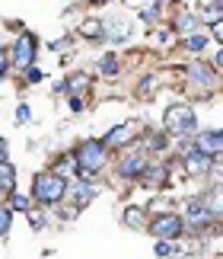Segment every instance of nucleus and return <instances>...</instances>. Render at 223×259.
Wrapping results in <instances>:
<instances>
[{
	"label": "nucleus",
	"mask_w": 223,
	"mask_h": 259,
	"mask_svg": "<svg viewBox=\"0 0 223 259\" xmlns=\"http://www.w3.org/2000/svg\"><path fill=\"white\" fill-rule=\"evenodd\" d=\"M163 125H166V132H169V135H176V138H188V135H195V128H198L195 109H188L185 103L169 106V109H166V115H163Z\"/></svg>",
	"instance_id": "nucleus-1"
},
{
	"label": "nucleus",
	"mask_w": 223,
	"mask_h": 259,
	"mask_svg": "<svg viewBox=\"0 0 223 259\" xmlns=\"http://www.w3.org/2000/svg\"><path fill=\"white\" fill-rule=\"evenodd\" d=\"M32 195L38 205H58L61 198L67 195V183L61 179L58 173H38L35 176V186H32Z\"/></svg>",
	"instance_id": "nucleus-2"
},
{
	"label": "nucleus",
	"mask_w": 223,
	"mask_h": 259,
	"mask_svg": "<svg viewBox=\"0 0 223 259\" xmlns=\"http://www.w3.org/2000/svg\"><path fill=\"white\" fill-rule=\"evenodd\" d=\"M105 166V144L96 141V138H86V141H80L77 147V170L89 176V173H99Z\"/></svg>",
	"instance_id": "nucleus-3"
},
{
	"label": "nucleus",
	"mask_w": 223,
	"mask_h": 259,
	"mask_svg": "<svg viewBox=\"0 0 223 259\" xmlns=\"http://www.w3.org/2000/svg\"><path fill=\"white\" fill-rule=\"evenodd\" d=\"M35 48H38V38L32 35V32H23L16 38V45H13V55H10V61H13L19 71L23 67H32V61H35Z\"/></svg>",
	"instance_id": "nucleus-4"
},
{
	"label": "nucleus",
	"mask_w": 223,
	"mask_h": 259,
	"mask_svg": "<svg viewBox=\"0 0 223 259\" xmlns=\"http://www.w3.org/2000/svg\"><path fill=\"white\" fill-rule=\"evenodd\" d=\"M182 227H185V221L179 214H156L150 221V234L159 240H176V237H182Z\"/></svg>",
	"instance_id": "nucleus-5"
},
{
	"label": "nucleus",
	"mask_w": 223,
	"mask_h": 259,
	"mask_svg": "<svg viewBox=\"0 0 223 259\" xmlns=\"http://www.w3.org/2000/svg\"><path fill=\"white\" fill-rule=\"evenodd\" d=\"M195 147L201 154H207V157H220V151H223V135L217 132H204V135H198L195 138Z\"/></svg>",
	"instance_id": "nucleus-6"
},
{
	"label": "nucleus",
	"mask_w": 223,
	"mask_h": 259,
	"mask_svg": "<svg viewBox=\"0 0 223 259\" xmlns=\"http://www.w3.org/2000/svg\"><path fill=\"white\" fill-rule=\"evenodd\" d=\"M214 160H220V157H207V154H201L198 147H195V151H188V157H185V170L191 176H204Z\"/></svg>",
	"instance_id": "nucleus-7"
},
{
	"label": "nucleus",
	"mask_w": 223,
	"mask_h": 259,
	"mask_svg": "<svg viewBox=\"0 0 223 259\" xmlns=\"http://www.w3.org/2000/svg\"><path fill=\"white\" fill-rule=\"evenodd\" d=\"M188 83H195V87H214V83H217V74L210 71L207 64L195 61V64L188 67Z\"/></svg>",
	"instance_id": "nucleus-8"
},
{
	"label": "nucleus",
	"mask_w": 223,
	"mask_h": 259,
	"mask_svg": "<svg viewBox=\"0 0 223 259\" xmlns=\"http://www.w3.org/2000/svg\"><path fill=\"white\" fill-rule=\"evenodd\" d=\"M144 170H147V157H140V154L125 157V160H121V166H118V173L125 176V179H137V176H144Z\"/></svg>",
	"instance_id": "nucleus-9"
},
{
	"label": "nucleus",
	"mask_w": 223,
	"mask_h": 259,
	"mask_svg": "<svg viewBox=\"0 0 223 259\" xmlns=\"http://www.w3.org/2000/svg\"><path fill=\"white\" fill-rule=\"evenodd\" d=\"M185 218H188V224H191V227H198V231H201V227L210 221V211H207V205H204V202H191Z\"/></svg>",
	"instance_id": "nucleus-10"
},
{
	"label": "nucleus",
	"mask_w": 223,
	"mask_h": 259,
	"mask_svg": "<svg viewBox=\"0 0 223 259\" xmlns=\"http://www.w3.org/2000/svg\"><path fill=\"white\" fill-rule=\"evenodd\" d=\"M131 132H134V125H115L112 132L105 135V147H121V144H128L131 141Z\"/></svg>",
	"instance_id": "nucleus-11"
},
{
	"label": "nucleus",
	"mask_w": 223,
	"mask_h": 259,
	"mask_svg": "<svg viewBox=\"0 0 223 259\" xmlns=\"http://www.w3.org/2000/svg\"><path fill=\"white\" fill-rule=\"evenodd\" d=\"M0 192L10 195V192H16V170H13V163H0Z\"/></svg>",
	"instance_id": "nucleus-12"
},
{
	"label": "nucleus",
	"mask_w": 223,
	"mask_h": 259,
	"mask_svg": "<svg viewBox=\"0 0 223 259\" xmlns=\"http://www.w3.org/2000/svg\"><path fill=\"white\" fill-rule=\"evenodd\" d=\"M105 38H112V42H125L128 38V19H112V23H105Z\"/></svg>",
	"instance_id": "nucleus-13"
},
{
	"label": "nucleus",
	"mask_w": 223,
	"mask_h": 259,
	"mask_svg": "<svg viewBox=\"0 0 223 259\" xmlns=\"http://www.w3.org/2000/svg\"><path fill=\"white\" fill-rule=\"evenodd\" d=\"M74 192H77V208H86V205L96 198V189L89 186V183H77V186H74Z\"/></svg>",
	"instance_id": "nucleus-14"
},
{
	"label": "nucleus",
	"mask_w": 223,
	"mask_h": 259,
	"mask_svg": "<svg viewBox=\"0 0 223 259\" xmlns=\"http://www.w3.org/2000/svg\"><path fill=\"white\" fill-rule=\"evenodd\" d=\"M80 32L86 38H105V23H99V19H86L83 26H80Z\"/></svg>",
	"instance_id": "nucleus-15"
},
{
	"label": "nucleus",
	"mask_w": 223,
	"mask_h": 259,
	"mask_svg": "<svg viewBox=\"0 0 223 259\" xmlns=\"http://www.w3.org/2000/svg\"><path fill=\"white\" fill-rule=\"evenodd\" d=\"M144 179H147V189H150V186H166V170H163V166L144 170Z\"/></svg>",
	"instance_id": "nucleus-16"
},
{
	"label": "nucleus",
	"mask_w": 223,
	"mask_h": 259,
	"mask_svg": "<svg viewBox=\"0 0 223 259\" xmlns=\"http://www.w3.org/2000/svg\"><path fill=\"white\" fill-rule=\"evenodd\" d=\"M86 83H89V77H86V74H74V77H70V80H67L64 87L70 90V96H74V93L80 96V93H83V90H86Z\"/></svg>",
	"instance_id": "nucleus-17"
},
{
	"label": "nucleus",
	"mask_w": 223,
	"mask_h": 259,
	"mask_svg": "<svg viewBox=\"0 0 223 259\" xmlns=\"http://www.w3.org/2000/svg\"><path fill=\"white\" fill-rule=\"evenodd\" d=\"M121 71V64H118V58L115 55H105V61L99 64V74H105V77H115Z\"/></svg>",
	"instance_id": "nucleus-18"
},
{
	"label": "nucleus",
	"mask_w": 223,
	"mask_h": 259,
	"mask_svg": "<svg viewBox=\"0 0 223 259\" xmlns=\"http://www.w3.org/2000/svg\"><path fill=\"white\" fill-rule=\"evenodd\" d=\"M195 26H198V19L191 16V13H182V16L176 19V32H191Z\"/></svg>",
	"instance_id": "nucleus-19"
},
{
	"label": "nucleus",
	"mask_w": 223,
	"mask_h": 259,
	"mask_svg": "<svg viewBox=\"0 0 223 259\" xmlns=\"http://www.w3.org/2000/svg\"><path fill=\"white\" fill-rule=\"evenodd\" d=\"M10 205H13V211H29V195H19V192H10Z\"/></svg>",
	"instance_id": "nucleus-20"
},
{
	"label": "nucleus",
	"mask_w": 223,
	"mask_h": 259,
	"mask_svg": "<svg viewBox=\"0 0 223 259\" xmlns=\"http://www.w3.org/2000/svg\"><path fill=\"white\" fill-rule=\"evenodd\" d=\"M204 45H207V35H188L185 38V48H188V52H204Z\"/></svg>",
	"instance_id": "nucleus-21"
},
{
	"label": "nucleus",
	"mask_w": 223,
	"mask_h": 259,
	"mask_svg": "<svg viewBox=\"0 0 223 259\" xmlns=\"http://www.w3.org/2000/svg\"><path fill=\"white\" fill-rule=\"evenodd\" d=\"M10 221H13V214H10V208H0V237L10 231Z\"/></svg>",
	"instance_id": "nucleus-22"
},
{
	"label": "nucleus",
	"mask_w": 223,
	"mask_h": 259,
	"mask_svg": "<svg viewBox=\"0 0 223 259\" xmlns=\"http://www.w3.org/2000/svg\"><path fill=\"white\" fill-rule=\"evenodd\" d=\"M156 93V77H147V80H144V87H140V96H153Z\"/></svg>",
	"instance_id": "nucleus-23"
},
{
	"label": "nucleus",
	"mask_w": 223,
	"mask_h": 259,
	"mask_svg": "<svg viewBox=\"0 0 223 259\" xmlns=\"http://www.w3.org/2000/svg\"><path fill=\"white\" fill-rule=\"evenodd\" d=\"M29 118H32V112H29V106H26V103H19V106H16V122L23 125V122H29Z\"/></svg>",
	"instance_id": "nucleus-24"
},
{
	"label": "nucleus",
	"mask_w": 223,
	"mask_h": 259,
	"mask_svg": "<svg viewBox=\"0 0 223 259\" xmlns=\"http://www.w3.org/2000/svg\"><path fill=\"white\" fill-rule=\"evenodd\" d=\"M156 253H159V256H176V246H172L169 240H159V243H156Z\"/></svg>",
	"instance_id": "nucleus-25"
},
{
	"label": "nucleus",
	"mask_w": 223,
	"mask_h": 259,
	"mask_svg": "<svg viewBox=\"0 0 223 259\" xmlns=\"http://www.w3.org/2000/svg\"><path fill=\"white\" fill-rule=\"evenodd\" d=\"M159 16V7H150V10H140V19L144 23H153V19Z\"/></svg>",
	"instance_id": "nucleus-26"
},
{
	"label": "nucleus",
	"mask_w": 223,
	"mask_h": 259,
	"mask_svg": "<svg viewBox=\"0 0 223 259\" xmlns=\"http://www.w3.org/2000/svg\"><path fill=\"white\" fill-rule=\"evenodd\" d=\"M26 80L29 83H38V80H42V71H38V67H26Z\"/></svg>",
	"instance_id": "nucleus-27"
},
{
	"label": "nucleus",
	"mask_w": 223,
	"mask_h": 259,
	"mask_svg": "<svg viewBox=\"0 0 223 259\" xmlns=\"http://www.w3.org/2000/svg\"><path fill=\"white\" fill-rule=\"evenodd\" d=\"M128 224H131V227L140 224V208H128Z\"/></svg>",
	"instance_id": "nucleus-28"
},
{
	"label": "nucleus",
	"mask_w": 223,
	"mask_h": 259,
	"mask_svg": "<svg viewBox=\"0 0 223 259\" xmlns=\"http://www.w3.org/2000/svg\"><path fill=\"white\" fill-rule=\"evenodd\" d=\"M147 147H153V151H163V147H166V138H147Z\"/></svg>",
	"instance_id": "nucleus-29"
},
{
	"label": "nucleus",
	"mask_w": 223,
	"mask_h": 259,
	"mask_svg": "<svg viewBox=\"0 0 223 259\" xmlns=\"http://www.w3.org/2000/svg\"><path fill=\"white\" fill-rule=\"evenodd\" d=\"M7 71H10V58H7L4 52H0V80L7 77Z\"/></svg>",
	"instance_id": "nucleus-30"
},
{
	"label": "nucleus",
	"mask_w": 223,
	"mask_h": 259,
	"mask_svg": "<svg viewBox=\"0 0 223 259\" xmlns=\"http://www.w3.org/2000/svg\"><path fill=\"white\" fill-rule=\"evenodd\" d=\"M70 109H74V112H83V99H80V96H70Z\"/></svg>",
	"instance_id": "nucleus-31"
},
{
	"label": "nucleus",
	"mask_w": 223,
	"mask_h": 259,
	"mask_svg": "<svg viewBox=\"0 0 223 259\" xmlns=\"http://www.w3.org/2000/svg\"><path fill=\"white\" fill-rule=\"evenodd\" d=\"M10 154H7V141H0V163H7Z\"/></svg>",
	"instance_id": "nucleus-32"
},
{
	"label": "nucleus",
	"mask_w": 223,
	"mask_h": 259,
	"mask_svg": "<svg viewBox=\"0 0 223 259\" xmlns=\"http://www.w3.org/2000/svg\"><path fill=\"white\" fill-rule=\"evenodd\" d=\"M214 38H217V42L223 38V26H220V23H214Z\"/></svg>",
	"instance_id": "nucleus-33"
},
{
	"label": "nucleus",
	"mask_w": 223,
	"mask_h": 259,
	"mask_svg": "<svg viewBox=\"0 0 223 259\" xmlns=\"http://www.w3.org/2000/svg\"><path fill=\"white\" fill-rule=\"evenodd\" d=\"M96 4H105V0H96Z\"/></svg>",
	"instance_id": "nucleus-34"
}]
</instances>
